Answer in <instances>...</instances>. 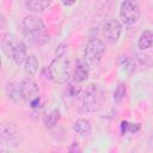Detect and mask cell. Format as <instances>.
Returning <instances> with one entry per match:
<instances>
[{
    "instance_id": "obj_1",
    "label": "cell",
    "mask_w": 153,
    "mask_h": 153,
    "mask_svg": "<svg viewBox=\"0 0 153 153\" xmlns=\"http://www.w3.org/2000/svg\"><path fill=\"white\" fill-rule=\"evenodd\" d=\"M22 33L26 43L41 47L49 39V33L43 20L33 14L26 16L22 22Z\"/></svg>"
},
{
    "instance_id": "obj_2",
    "label": "cell",
    "mask_w": 153,
    "mask_h": 153,
    "mask_svg": "<svg viewBox=\"0 0 153 153\" xmlns=\"http://www.w3.org/2000/svg\"><path fill=\"white\" fill-rule=\"evenodd\" d=\"M45 69L48 72V79L55 84H66L71 78V62L66 53L56 54Z\"/></svg>"
},
{
    "instance_id": "obj_3",
    "label": "cell",
    "mask_w": 153,
    "mask_h": 153,
    "mask_svg": "<svg viewBox=\"0 0 153 153\" xmlns=\"http://www.w3.org/2000/svg\"><path fill=\"white\" fill-rule=\"evenodd\" d=\"M104 51H105L104 42L99 38H91L85 45L82 61L87 65V67L90 69L96 68L100 63L102 57L104 55Z\"/></svg>"
},
{
    "instance_id": "obj_4",
    "label": "cell",
    "mask_w": 153,
    "mask_h": 153,
    "mask_svg": "<svg viewBox=\"0 0 153 153\" xmlns=\"http://www.w3.org/2000/svg\"><path fill=\"white\" fill-rule=\"evenodd\" d=\"M103 102V91L99 85L90 84L81 97V108L85 112H94L97 111Z\"/></svg>"
},
{
    "instance_id": "obj_5",
    "label": "cell",
    "mask_w": 153,
    "mask_h": 153,
    "mask_svg": "<svg viewBox=\"0 0 153 153\" xmlns=\"http://www.w3.org/2000/svg\"><path fill=\"white\" fill-rule=\"evenodd\" d=\"M0 140L2 146L8 148H14L22 145L23 134L22 130L11 122H2L0 124Z\"/></svg>"
},
{
    "instance_id": "obj_6",
    "label": "cell",
    "mask_w": 153,
    "mask_h": 153,
    "mask_svg": "<svg viewBox=\"0 0 153 153\" xmlns=\"http://www.w3.org/2000/svg\"><path fill=\"white\" fill-rule=\"evenodd\" d=\"M120 17L126 25L135 24L140 18V6L136 0H124L120 7Z\"/></svg>"
},
{
    "instance_id": "obj_7",
    "label": "cell",
    "mask_w": 153,
    "mask_h": 153,
    "mask_svg": "<svg viewBox=\"0 0 153 153\" xmlns=\"http://www.w3.org/2000/svg\"><path fill=\"white\" fill-rule=\"evenodd\" d=\"M122 25L115 18H108L102 25V35L106 43L115 44L121 37Z\"/></svg>"
},
{
    "instance_id": "obj_8",
    "label": "cell",
    "mask_w": 153,
    "mask_h": 153,
    "mask_svg": "<svg viewBox=\"0 0 153 153\" xmlns=\"http://www.w3.org/2000/svg\"><path fill=\"white\" fill-rule=\"evenodd\" d=\"M19 90H20L23 102H31L33 98L38 97V94H39L38 85L35 80H32L31 76L24 78L19 82Z\"/></svg>"
},
{
    "instance_id": "obj_9",
    "label": "cell",
    "mask_w": 153,
    "mask_h": 153,
    "mask_svg": "<svg viewBox=\"0 0 153 153\" xmlns=\"http://www.w3.org/2000/svg\"><path fill=\"white\" fill-rule=\"evenodd\" d=\"M26 57H27V47H26V44H25L24 42L19 41V42L16 44V47L13 48L10 59H11L16 65L19 66V65H23V63L25 62Z\"/></svg>"
},
{
    "instance_id": "obj_10",
    "label": "cell",
    "mask_w": 153,
    "mask_h": 153,
    "mask_svg": "<svg viewBox=\"0 0 153 153\" xmlns=\"http://www.w3.org/2000/svg\"><path fill=\"white\" fill-rule=\"evenodd\" d=\"M19 42V39L13 35V33H5L1 38V48H2V53L10 59L11 53L13 50V48L16 47V44Z\"/></svg>"
},
{
    "instance_id": "obj_11",
    "label": "cell",
    "mask_w": 153,
    "mask_h": 153,
    "mask_svg": "<svg viewBox=\"0 0 153 153\" xmlns=\"http://www.w3.org/2000/svg\"><path fill=\"white\" fill-rule=\"evenodd\" d=\"M88 73H90V68L87 67V65L82 61V62H78L73 73V81L74 82H82L88 78Z\"/></svg>"
},
{
    "instance_id": "obj_12",
    "label": "cell",
    "mask_w": 153,
    "mask_h": 153,
    "mask_svg": "<svg viewBox=\"0 0 153 153\" xmlns=\"http://www.w3.org/2000/svg\"><path fill=\"white\" fill-rule=\"evenodd\" d=\"M73 130L79 134L80 136H87L91 134V130H92V126H91V122L86 118H79L74 122L73 124Z\"/></svg>"
},
{
    "instance_id": "obj_13",
    "label": "cell",
    "mask_w": 153,
    "mask_h": 153,
    "mask_svg": "<svg viewBox=\"0 0 153 153\" xmlns=\"http://www.w3.org/2000/svg\"><path fill=\"white\" fill-rule=\"evenodd\" d=\"M50 4H51V0H26L25 1L26 8L32 13L43 12L50 6Z\"/></svg>"
},
{
    "instance_id": "obj_14",
    "label": "cell",
    "mask_w": 153,
    "mask_h": 153,
    "mask_svg": "<svg viewBox=\"0 0 153 153\" xmlns=\"http://www.w3.org/2000/svg\"><path fill=\"white\" fill-rule=\"evenodd\" d=\"M117 63H118V67L126 73H134L136 71L135 60L129 55H121L117 60Z\"/></svg>"
},
{
    "instance_id": "obj_15",
    "label": "cell",
    "mask_w": 153,
    "mask_h": 153,
    "mask_svg": "<svg viewBox=\"0 0 153 153\" xmlns=\"http://www.w3.org/2000/svg\"><path fill=\"white\" fill-rule=\"evenodd\" d=\"M37 71H38V60H37L36 55H33V54L27 55V57H26V60L24 62V72H25V74L27 76L32 78L33 75H36Z\"/></svg>"
},
{
    "instance_id": "obj_16",
    "label": "cell",
    "mask_w": 153,
    "mask_h": 153,
    "mask_svg": "<svg viewBox=\"0 0 153 153\" xmlns=\"http://www.w3.org/2000/svg\"><path fill=\"white\" fill-rule=\"evenodd\" d=\"M152 45H153V31L152 30H146L139 37V39H137V47L141 50H145V49L151 48Z\"/></svg>"
},
{
    "instance_id": "obj_17",
    "label": "cell",
    "mask_w": 153,
    "mask_h": 153,
    "mask_svg": "<svg viewBox=\"0 0 153 153\" xmlns=\"http://www.w3.org/2000/svg\"><path fill=\"white\" fill-rule=\"evenodd\" d=\"M6 91H7L8 98L12 102H14V103L23 102V98H22V94H20V90H19V82L18 84H16V82H8L7 86H6Z\"/></svg>"
},
{
    "instance_id": "obj_18",
    "label": "cell",
    "mask_w": 153,
    "mask_h": 153,
    "mask_svg": "<svg viewBox=\"0 0 153 153\" xmlns=\"http://www.w3.org/2000/svg\"><path fill=\"white\" fill-rule=\"evenodd\" d=\"M60 117H61V114H60V110H59V109L51 110V111H50L48 115H45L44 118H43V124H44V127L48 128V129L55 127V124L59 122Z\"/></svg>"
},
{
    "instance_id": "obj_19",
    "label": "cell",
    "mask_w": 153,
    "mask_h": 153,
    "mask_svg": "<svg viewBox=\"0 0 153 153\" xmlns=\"http://www.w3.org/2000/svg\"><path fill=\"white\" fill-rule=\"evenodd\" d=\"M141 126L139 123H129L128 121H122L121 122V133L126 134V133H131L135 134L140 130Z\"/></svg>"
},
{
    "instance_id": "obj_20",
    "label": "cell",
    "mask_w": 153,
    "mask_h": 153,
    "mask_svg": "<svg viewBox=\"0 0 153 153\" xmlns=\"http://www.w3.org/2000/svg\"><path fill=\"white\" fill-rule=\"evenodd\" d=\"M126 97V85L123 82L117 84L115 91H114V100L116 103H121Z\"/></svg>"
},
{
    "instance_id": "obj_21",
    "label": "cell",
    "mask_w": 153,
    "mask_h": 153,
    "mask_svg": "<svg viewBox=\"0 0 153 153\" xmlns=\"http://www.w3.org/2000/svg\"><path fill=\"white\" fill-rule=\"evenodd\" d=\"M79 92H80V88H79V87H75L73 84H68V86H67V93H68L72 98H74L75 96H78Z\"/></svg>"
},
{
    "instance_id": "obj_22",
    "label": "cell",
    "mask_w": 153,
    "mask_h": 153,
    "mask_svg": "<svg viewBox=\"0 0 153 153\" xmlns=\"http://www.w3.org/2000/svg\"><path fill=\"white\" fill-rule=\"evenodd\" d=\"M29 104H30V106H31L32 109H37V108L39 106V104H41V98H39V96L36 97V98H33L31 102H29Z\"/></svg>"
},
{
    "instance_id": "obj_23",
    "label": "cell",
    "mask_w": 153,
    "mask_h": 153,
    "mask_svg": "<svg viewBox=\"0 0 153 153\" xmlns=\"http://www.w3.org/2000/svg\"><path fill=\"white\" fill-rule=\"evenodd\" d=\"M76 1H78V0H61V2H62L65 6H72V5H74Z\"/></svg>"
}]
</instances>
